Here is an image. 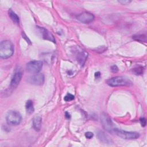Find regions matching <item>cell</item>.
<instances>
[{
    "mask_svg": "<svg viewBox=\"0 0 147 147\" xmlns=\"http://www.w3.org/2000/svg\"><path fill=\"white\" fill-rule=\"evenodd\" d=\"M87 56H88L87 53L84 51H82L78 53L77 55V60L81 65H83Z\"/></svg>",
    "mask_w": 147,
    "mask_h": 147,
    "instance_id": "4fadbf2b",
    "label": "cell"
},
{
    "mask_svg": "<svg viewBox=\"0 0 147 147\" xmlns=\"http://www.w3.org/2000/svg\"><path fill=\"white\" fill-rule=\"evenodd\" d=\"M25 107L26 111L29 113L32 114L34 111V107H33V102L31 100H28L25 105Z\"/></svg>",
    "mask_w": 147,
    "mask_h": 147,
    "instance_id": "9a60e30c",
    "label": "cell"
},
{
    "mask_svg": "<svg viewBox=\"0 0 147 147\" xmlns=\"http://www.w3.org/2000/svg\"><path fill=\"white\" fill-rule=\"evenodd\" d=\"M98 137L99 139L103 142L104 143H107V144H110L111 142H113L112 140L110 138V137L106 134H105L103 131H99L98 133Z\"/></svg>",
    "mask_w": 147,
    "mask_h": 147,
    "instance_id": "7c38bea8",
    "label": "cell"
},
{
    "mask_svg": "<svg viewBox=\"0 0 147 147\" xmlns=\"http://www.w3.org/2000/svg\"><path fill=\"white\" fill-rule=\"evenodd\" d=\"M95 78L96 79H99L100 77V72H96L95 73Z\"/></svg>",
    "mask_w": 147,
    "mask_h": 147,
    "instance_id": "603a6c76",
    "label": "cell"
},
{
    "mask_svg": "<svg viewBox=\"0 0 147 147\" xmlns=\"http://www.w3.org/2000/svg\"><path fill=\"white\" fill-rule=\"evenodd\" d=\"M74 99V95L71 94H67L64 98V100L66 102L72 100Z\"/></svg>",
    "mask_w": 147,
    "mask_h": 147,
    "instance_id": "e0dca14e",
    "label": "cell"
},
{
    "mask_svg": "<svg viewBox=\"0 0 147 147\" xmlns=\"http://www.w3.org/2000/svg\"><path fill=\"white\" fill-rule=\"evenodd\" d=\"M133 38L139 41H144V42H146V37L145 35L144 34H138V35H134L133 36Z\"/></svg>",
    "mask_w": 147,
    "mask_h": 147,
    "instance_id": "2e32d148",
    "label": "cell"
},
{
    "mask_svg": "<svg viewBox=\"0 0 147 147\" xmlns=\"http://www.w3.org/2000/svg\"><path fill=\"white\" fill-rule=\"evenodd\" d=\"M14 52V46L9 40L2 41L0 44V56L2 59H8Z\"/></svg>",
    "mask_w": 147,
    "mask_h": 147,
    "instance_id": "6da1fadb",
    "label": "cell"
},
{
    "mask_svg": "<svg viewBox=\"0 0 147 147\" xmlns=\"http://www.w3.org/2000/svg\"><path fill=\"white\" fill-rule=\"evenodd\" d=\"M134 71L136 74H142L143 72V68L142 67H138L134 69Z\"/></svg>",
    "mask_w": 147,
    "mask_h": 147,
    "instance_id": "ac0fdd59",
    "label": "cell"
},
{
    "mask_svg": "<svg viewBox=\"0 0 147 147\" xmlns=\"http://www.w3.org/2000/svg\"><path fill=\"white\" fill-rule=\"evenodd\" d=\"M6 120L9 125H17L21 121V115L18 111L10 110L7 112L6 115Z\"/></svg>",
    "mask_w": 147,
    "mask_h": 147,
    "instance_id": "277c9868",
    "label": "cell"
},
{
    "mask_svg": "<svg viewBox=\"0 0 147 147\" xmlns=\"http://www.w3.org/2000/svg\"><path fill=\"white\" fill-rule=\"evenodd\" d=\"M107 84L111 87L118 86H129L131 84V80L125 76H115L108 79Z\"/></svg>",
    "mask_w": 147,
    "mask_h": 147,
    "instance_id": "7a4b0ae2",
    "label": "cell"
},
{
    "mask_svg": "<svg viewBox=\"0 0 147 147\" xmlns=\"http://www.w3.org/2000/svg\"><path fill=\"white\" fill-rule=\"evenodd\" d=\"M94 136V134L92 133V132H90V131H88V132H86L85 133V136L86 138H91Z\"/></svg>",
    "mask_w": 147,
    "mask_h": 147,
    "instance_id": "44dd1931",
    "label": "cell"
},
{
    "mask_svg": "<svg viewBox=\"0 0 147 147\" xmlns=\"http://www.w3.org/2000/svg\"><path fill=\"white\" fill-rule=\"evenodd\" d=\"M28 82L34 85L40 86L44 82V76L42 74H36L28 79Z\"/></svg>",
    "mask_w": 147,
    "mask_h": 147,
    "instance_id": "52a82bcc",
    "label": "cell"
},
{
    "mask_svg": "<svg viewBox=\"0 0 147 147\" xmlns=\"http://www.w3.org/2000/svg\"><path fill=\"white\" fill-rule=\"evenodd\" d=\"M140 123L141 124V126L144 127L146 126V119L145 118H141L140 119Z\"/></svg>",
    "mask_w": 147,
    "mask_h": 147,
    "instance_id": "d6986e66",
    "label": "cell"
},
{
    "mask_svg": "<svg viewBox=\"0 0 147 147\" xmlns=\"http://www.w3.org/2000/svg\"><path fill=\"white\" fill-rule=\"evenodd\" d=\"M41 123L42 118L41 116L37 115L34 117L33 119V127L36 131H40L41 126Z\"/></svg>",
    "mask_w": 147,
    "mask_h": 147,
    "instance_id": "8fae6325",
    "label": "cell"
},
{
    "mask_svg": "<svg viewBox=\"0 0 147 147\" xmlns=\"http://www.w3.org/2000/svg\"><path fill=\"white\" fill-rule=\"evenodd\" d=\"M77 19L81 22L88 24L92 22L94 19V16L89 12H83L78 16Z\"/></svg>",
    "mask_w": 147,
    "mask_h": 147,
    "instance_id": "ba28073f",
    "label": "cell"
},
{
    "mask_svg": "<svg viewBox=\"0 0 147 147\" xmlns=\"http://www.w3.org/2000/svg\"><path fill=\"white\" fill-rule=\"evenodd\" d=\"M22 76V72L21 70H17L13 75L10 85L12 87H16L20 82Z\"/></svg>",
    "mask_w": 147,
    "mask_h": 147,
    "instance_id": "30bf717a",
    "label": "cell"
},
{
    "mask_svg": "<svg viewBox=\"0 0 147 147\" xmlns=\"http://www.w3.org/2000/svg\"><path fill=\"white\" fill-rule=\"evenodd\" d=\"M116 134L117 136H119V137H121L124 139H127V140H133V139H137L140 137V134L137 132L135 131H127L123 130H121L119 129L114 128L112 132Z\"/></svg>",
    "mask_w": 147,
    "mask_h": 147,
    "instance_id": "3957f363",
    "label": "cell"
},
{
    "mask_svg": "<svg viewBox=\"0 0 147 147\" xmlns=\"http://www.w3.org/2000/svg\"><path fill=\"white\" fill-rule=\"evenodd\" d=\"M36 28L38 29L39 32L41 33V36L44 39L55 42V39L53 36L47 29H46L44 28L39 27V26H37Z\"/></svg>",
    "mask_w": 147,
    "mask_h": 147,
    "instance_id": "9c48e42d",
    "label": "cell"
},
{
    "mask_svg": "<svg viewBox=\"0 0 147 147\" xmlns=\"http://www.w3.org/2000/svg\"><path fill=\"white\" fill-rule=\"evenodd\" d=\"M65 117L67 118H70V114L68 112H65Z\"/></svg>",
    "mask_w": 147,
    "mask_h": 147,
    "instance_id": "cb8c5ba5",
    "label": "cell"
},
{
    "mask_svg": "<svg viewBox=\"0 0 147 147\" xmlns=\"http://www.w3.org/2000/svg\"><path fill=\"white\" fill-rule=\"evenodd\" d=\"M118 2H119L120 3L122 4V5H127L128 3H129L130 2V1H128V0H121V1H118Z\"/></svg>",
    "mask_w": 147,
    "mask_h": 147,
    "instance_id": "7402d4cb",
    "label": "cell"
},
{
    "mask_svg": "<svg viewBox=\"0 0 147 147\" xmlns=\"http://www.w3.org/2000/svg\"><path fill=\"white\" fill-rule=\"evenodd\" d=\"M100 121L105 129L109 132L111 133L113 130L115 128L114 127V124L111 119V118L107 114L105 113H102L101 114Z\"/></svg>",
    "mask_w": 147,
    "mask_h": 147,
    "instance_id": "8992f818",
    "label": "cell"
},
{
    "mask_svg": "<svg viewBox=\"0 0 147 147\" xmlns=\"http://www.w3.org/2000/svg\"><path fill=\"white\" fill-rule=\"evenodd\" d=\"M9 16L11 18V20L16 24H18L20 22V19L18 16L17 15V14L14 12L11 9H9Z\"/></svg>",
    "mask_w": 147,
    "mask_h": 147,
    "instance_id": "5bb4252c",
    "label": "cell"
},
{
    "mask_svg": "<svg viewBox=\"0 0 147 147\" xmlns=\"http://www.w3.org/2000/svg\"><path fill=\"white\" fill-rule=\"evenodd\" d=\"M42 67V62L39 60H33L26 64V69L28 72L32 74L38 73Z\"/></svg>",
    "mask_w": 147,
    "mask_h": 147,
    "instance_id": "5b68a950",
    "label": "cell"
},
{
    "mask_svg": "<svg viewBox=\"0 0 147 147\" xmlns=\"http://www.w3.org/2000/svg\"><path fill=\"white\" fill-rule=\"evenodd\" d=\"M111 71L113 73H115V72H117L118 71V68L117 65H112L111 67Z\"/></svg>",
    "mask_w": 147,
    "mask_h": 147,
    "instance_id": "ffe728a7",
    "label": "cell"
}]
</instances>
